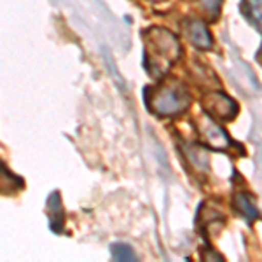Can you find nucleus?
Instances as JSON below:
<instances>
[{"instance_id":"f257e3e1","label":"nucleus","mask_w":262,"mask_h":262,"mask_svg":"<svg viewBox=\"0 0 262 262\" xmlns=\"http://www.w3.org/2000/svg\"><path fill=\"white\" fill-rule=\"evenodd\" d=\"M180 54V42L171 32L164 28H150L145 32L143 65L150 75H164L170 70L171 63L179 60Z\"/></svg>"},{"instance_id":"f03ea898","label":"nucleus","mask_w":262,"mask_h":262,"mask_svg":"<svg viewBox=\"0 0 262 262\" xmlns=\"http://www.w3.org/2000/svg\"><path fill=\"white\" fill-rule=\"evenodd\" d=\"M145 105L156 116L173 117L185 112L191 105V95L187 88L179 81L163 82L158 88H145Z\"/></svg>"},{"instance_id":"7ed1b4c3","label":"nucleus","mask_w":262,"mask_h":262,"mask_svg":"<svg viewBox=\"0 0 262 262\" xmlns=\"http://www.w3.org/2000/svg\"><path fill=\"white\" fill-rule=\"evenodd\" d=\"M205 105V112L208 114L212 119H217L221 122H229L238 116V103L231 98V96L224 95V93H210L206 98L203 100Z\"/></svg>"},{"instance_id":"20e7f679","label":"nucleus","mask_w":262,"mask_h":262,"mask_svg":"<svg viewBox=\"0 0 262 262\" xmlns=\"http://www.w3.org/2000/svg\"><path fill=\"white\" fill-rule=\"evenodd\" d=\"M200 131L205 137V140L208 142L210 147H213L215 150H226L229 147V137L226 135L221 126H217L212 121V117H205L200 122Z\"/></svg>"},{"instance_id":"39448f33","label":"nucleus","mask_w":262,"mask_h":262,"mask_svg":"<svg viewBox=\"0 0 262 262\" xmlns=\"http://www.w3.org/2000/svg\"><path fill=\"white\" fill-rule=\"evenodd\" d=\"M185 32H187L189 40H191L198 49L210 51L213 48L212 33H210V30L206 28V25L203 23V21H198V19L187 21V25H185Z\"/></svg>"},{"instance_id":"423d86ee","label":"nucleus","mask_w":262,"mask_h":262,"mask_svg":"<svg viewBox=\"0 0 262 262\" xmlns=\"http://www.w3.org/2000/svg\"><path fill=\"white\" fill-rule=\"evenodd\" d=\"M236 206H238V210L248 219V221H253V219H257V215H259L255 208V203H253L252 198L247 196L245 192L236 194Z\"/></svg>"},{"instance_id":"0eeeda50","label":"nucleus","mask_w":262,"mask_h":262,"mask_svg":"<svg viewBox=\"0 0 262 262\" xmlns=\"http://www.w3.org/2000/svg\"><path fill=\"white\" fill-rule=\"evenodd\" d=\"M112 255L116 260H135L133 250L124 243H114L112 245Z\"/></svg>"},{"instance_id":"6e6552de","label":"nucleus","mask_w":262,"mask_h":262,"mask_svg":"<svg viewBox=\"0 0 262 262\" xmlns=\"http://www.w3.org/2000/svg\"><path fill=\"white\" fill-rule=\"evenodd\" d=\"M243 9H245L247 14L250 12L252 19L257 21V25L260 23V0H245Z\"/></svg>"},{"instance_id":"1a4fd4ad","label":"nucleus","mask_w":262,"mask_h":262,"mask_svg":"<svg viewBox=\"0 0 262 262\" xmlns=\"http://www.w3.org/2000/svg\"><path fill=\"white\" fill-rule=\"evenodd\" d=\"M201 6L205 7V11L208 12L212 18H217L221 14V7H222V0H200Z\"/></svg>"}]
</instances>
